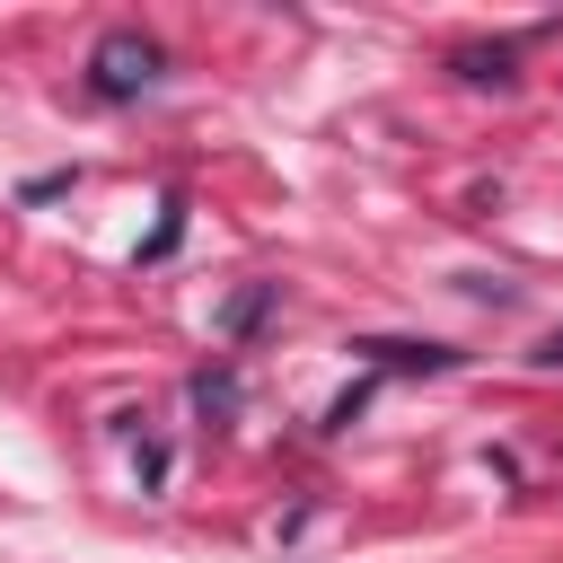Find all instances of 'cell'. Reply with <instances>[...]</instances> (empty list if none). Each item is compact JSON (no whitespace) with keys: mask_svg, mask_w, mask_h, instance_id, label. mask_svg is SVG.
I'll return each mask as SVG.
<instances>
[{"mask_svg":"<svg viewBox=\"0 0 563 563\" xmlns=\"http://www.w3.org/2000/svg\"><path fill=\"white\" fill-rule=\"evenodd\" d=\"M158 44L141 35V26H114V35H97V53H88V88L97 97H141L150 79H158Z\"/></svg>","mask_w":563,"mask_h":563,"instance_id":"obj_1","label":"cell"},{"mask_svg":"<svg viewBox=\"0 0 563 563\" xmlns=\"http://www.w3.org/2000/svg\"><path fill=\"white\" fill-rule=\"evenodd\" d=\"M361 352L387 369H457V352H440V343H361Z\"/></svg>","mask_w":563,"mask_h":563,"instance_id":"obj_2","label":"cell"},{"mask_svg":"<svg viewBox=\"0 0 563 563\" xmlns=\"http://www.w3.org/2000/svg\"><path fill=\"white\" fill-rule=\"evenodd\" d=\"M466 79H510V53H457Z\"/></svg>","mask_w":563,"mask_h":563,"instance_id":"obj_3","label":"cell"},{"mask_svg":"<svg viewBox=\"0 0 563 563\" xmlns=\"http://www.w3.org/2000/svg\"><path fill=\"white\" fill-rule=\"evenodd\" d=\"M528 361H537V369H563V325H545V334H537V352H528Z\"/></svg>","mask_w":563,"mask_h":563,"instance_id":"obj_4","label":"cell"}]
</instances>
